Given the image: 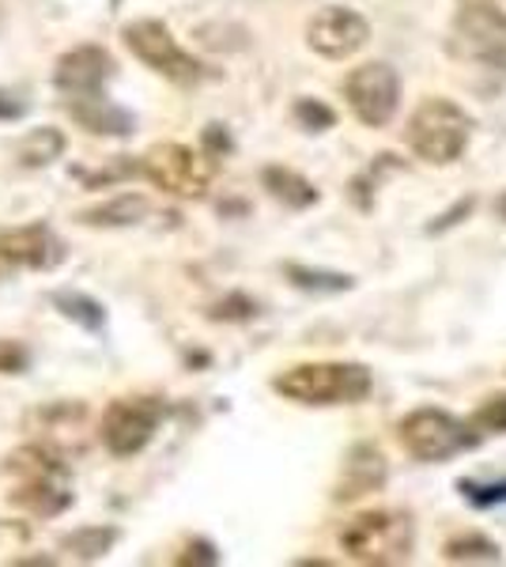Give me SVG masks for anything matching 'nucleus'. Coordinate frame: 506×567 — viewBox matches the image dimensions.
<instances>
[{
  "mask_svg": "<svg viewBox=\"0 0 506 567\" xmlns=\"http://www.w3.org/2000/svg\"><path fill=\"white\" fill-rule=\"evenodd\" d=\"M272 390L296 405H359L371 398L374 374L363 363H340V360H318V363H296L272 379Z\"/></svg>",
  "mask_w": 506,
  "mask_h": 567,
  "instance_id": "f257e3e1",
  "label": "nucleus"
},
{
  "mask_svg": "<svg viewBox=\"0 0 506 567\" xmlns=\"http://www.w3.org/2000/svg\"><path fill=\"white\" fill-rule=\"evenodd\" d=\"M337 545L348 560L366 567H393L404 564L416 545V526L404 511H363L348 518L337 534Z\"/></svg>",
  "mask_w": 506,
  "mask_h": 567,
  "instance_id": "f03ea898",
  "label": "nucleus"
},
{
  "mask_svg": "<svg viewBox=\"0 0 506 567\" xmlns=\"http://www.w3.org/2000/svg\"><path fill=\"white\" fill-rule=\"evenodd\" d=\"M409 148L431 167H446V163L462 159L468 141H473V117L465 114L454 99L427 95L412 110L409 130H404Z\"/></svg>",
  "mask_w": 506,
  "mask_h": 567,
  "instance_id": "7ed1b4c3",
  "label": "nucleus"
},
{
  "mask_svg": "<svg viewBox=\"0 0 506 567\" xmlns=\"http://www.w3.org/2000/svg\"><path fill=\"white\" fill-rule=\"evenodd\" d=\"M122 42L141 65H148L152 72H159L163 80L182 87H193L208 76L205 61H197L193 53H186L178 45V39L171 34L167 23L159 20H133L122 27Z\"/></svg>",
  "mask_w": 506,
  "mask_h": 567,
  "instance_id": "20e7f679",
  "label": "nucleus"
},
{
  "mask_svg": "<svg viewBox=\"0 0 506 567\" xmlns=\"http://www.w3.org/2000/svg\"><path fill=\"white\" fill-rule=\"evenodd\" d=\"M141 175L152 182L155 189L171 197H205L208 182L216 175V159L200 148L193 152L189 144L178 141H159L141 155Z\"/></svg>",
  "mask_w": 506,
  "mask_h": 567,
  "instance_id": "39448f33",
  "label": "nucleus"
},
{
  "mask_svg": "<svg viewBox=\"0 0 506 567\" xmlns=\"http://www.w3.org/2000/svg\"><path fill=\"white\" fill-rule=\"evenodd\" d=\"M397 439L416 462H450L476 446L473 420L465 424L443 409H412L397 424Z\"/></svg>",
  "mask_w": 506,
  "mask_h": 567,
  "instance_id": "423d86ee",
  "label": "nucleus"
},
{
  "mask_svg": "<svg viewBox=\"0 0 506 567\" xmlns=\"http://www.w3.org/2000/svg\"><path fill=\"white\" fill-rule=\"evenodd\" d=\"M163 413H167V405L159 398H152V393L114 398L103 413V424H99V439H103V446L114 458H133L159 432Z\"/></svg>",
  "mask_w": 506,
  "mask_h": 567,
  "instance_id": "0eeeda50",
  "label": "nucleus"
},
{
  "mask_svg": "<svg viewBox=\"0 0 506 567\" xmlns=\"http://www.w3.org/2000/svg\"><path fill=\"white\" fill-rule=\"evenodd\" d=\"M344 99L352 106L355 122H363L366 130H382L393 122L401 106V76L385 61H366L348 72L344 80Z\"/></svg>",
  "mask_w": 506,
  "mask_h": 567,
  "instance_id": "6e6552de",
  "label": "nucleus"
},
{
  "mask_svg": "<svg viewBox=\"0 0 506 567\" xmlns=\"http://www.w3.org/2000/svg\"><path fill=\"white\" fill-rule=\"evenodd\" d=\"M450 42H454V50L468 61L503 65L506 61V12H499L492 0H465L454 16Z\"/></svg>",
  "mask_w": 506,
  "mask_h": 567,
  "instance_id": "1a4fd4ad",
  "label": "nucleus"
},
{
  "mask_svg": "<svg viewBox=\"0 0 506 567\" xmlns=\"http://www.w3.org/2000/svg\"><path fill=\"white\" fill-rule=\"evenodd\" d=\"M366 42H371V23L359 12H352V8L329 4L310 16V23H307V45L326 61L352 58Z\"/></svg>",
  "mask_w": 506,
  "mask_h": 567,
  "instance_id": "9d476101",
  "label": "nucleus"
},
{
  "mask_svg": "<svg viewBox=\"0 0 506 567\" xmlns=\"http://www.w3.org/2000/svg\"><path fill=\"white\" fill-rule=\"evenodd\" d=\"M117 61L106 45H76V50H64L53 65V87L64 99H87L103 95L106 84L114 80Z\"/></svg>",
  "mask_w": 506,
  "mask_h": 567,
  "instance_id": "9b49d317",
  "label": "nucleus"
},
{
  "mask_svg": "<svg viewBox=\"0 0 506 567\" xmlns=\"http://www.w3.org/2000/svg\"><path fill=\"white\" fill-rule=\"evenodd\" d=\"M61 258H64V246L45 224H27V227H12V231H0V261L12 265V269L45 272Z\"/></svg>",
  "mask_w": 506,
  "mask_h": 567,
  "instance_id": "f8f14e48",
  "label": "nucleus"
},
{
  "mask_svg": "<svg viewBox=\"0 0 506 567\" xmlns=\"http://www.w3.org/2000/svg\"><path fill=\"white\" fill-rule=\"evenodd\" d=\"M385 477H390V465H385V454L379 451L374 443H359L348 451L344 458V470H340V481L333 488V499L337 503H352V499H363L371 492H379Z\"/></svg>",
  "mask_w": 506,
  "mask_h": 567,
  "instance_id": "ddd939ff",
  "label": "nucleus"
},
{
  "mask_svg": "<svg viewBox=\"0 0 506 567\" xmlns=\"http://www.w3.org/2000/svg\"><path fill=\"white\" fill-rule=\"evenodd\" d=\"M16 507H27L31 515H61L72 503V488L64 481V465H45V470L27 473L23 488L12 492Z\"/></svg>",
  "mask_w": 506,
  "mask_h": 567,
  "instance_id": "4468645a",
  "label": "nucleus"
},
{
  "mask_svg": "<svg viewBox=\"0 0 506 567\" xmlns=\"http://www.w3.org/2000/svg\"><path fill=\"white\" fill-rule=\"evenodd\" d=\"M69 114L80 130L95 133V136H133L136 133V117L125 106L110 103L106 91L103 95H87V99H69Z\"/></svg>",
  "mask_w": 506,
  "mask_h": 567,
  "instance_id": "2eb2a0df",
  "label": "nucleus"
},
{
  "mask_svg": "<svg viewBox=\"0 0 506 567\" xmlns=\"http://www.w3.org/2000/svg\"><path fill=\"white\" fill-rule=\"evenodd\" d=\"M148 197L144 194H117V197H106L99 205H87L76 213V224L84 227H133L148 216Z\"/></svg>",
  "mask_w": 506,
  "mask_h": 567,
  "instance_id": "dca6fc26",
  "label": "nucleus"
},
{
  "mask_svg": "<svg viewBox=\"0 0 506 567\" xmlns=\"http://www.w3.org/2000/svg\"><path fill=\"white\" fill-rule=\"evenodd\" d=\"M261 186L288 208H310V205H318V197H321L314 189V182L302 178L299 171H291V167H265Z\"/></svg>",
  "mask_w": 506,
  "mask_h": 567,
  "instance_id": "f3484780",
  "label": "nucleus"
},
{
  "mask_svg": "<svg viewBox=\"0 0 506 567\" xmlns=\"http://www.w3.org/2000/svg\"><path fill=\"white\" fill-rule=\"evenodd\" d=\"M64 155V133L53 130V125H42V130H31L20 136L16 144V163L27 171H42L50 163H58Z\"/></svg>",
  "mask_w": 506,
  "mask_h": 567,
  "instance_id": "a211bd4d",
  "label": "nucleus"
},
{
  "mask_svg": "<svg viewBox=\"0 0 506 567\" xmlns=\"http://www.w3.org/2000/svg\"><path fill=\"white\" fill-rule=\"evenodd\" d=\"M53 307H58L69 322L84 326L87 333H103L106 329V307L99 303V299L84 296V291H53Z\"/></svg>",
  "mask_w": 506,
  "mask_h": 567,
  "instance_id": "6ab92c4d",
  "label": "nucleus"
},
{
  "mask_svg": "<svg viewBox=\"0 0 506 567\" xmlns=\"http://www.w3.org/2000/svg\"><path fill=\"white\" fill-rule=\"evenodd\" d=\"M117 542V529L114 526H87V529H76V534L61 537V553H69L72 560H103V556L114 548Z\"/></svg>",
  "mask_w": 506,
  "mask_h": 567,
  "instance_id": "aec40b11",
  "label": "nucleus"
},
{
  "mask_svg": "<svg viewBox=\"0 0 506 567\" xmlns=\"http://www.w3.org/2000/svg\"><path fill=\"white\" fill-rule=\"evenodd\" d=\"M443 560L446 564H499L503 553H499V545L484 534H457L446 542Z\"/></svg>",
  "mask_w": 506,
  "mask_h": 567,
  "instance_id": "412c9836",
  "label": "nucleus"
},
{
  "mask_svg": "<svg viewBox=\"0 0 506 567\" xmlns=\"http://www.w3.org/2000/svg\"><path fill=\"white\" fill-rule=\"evenodd\" d=\"M288 280L302 291H318V296H340V291H352L355 280L344 272H326V269H307V265H283Z\"/></svg>",
  "mask_w": 506,
  "mask_h": 567,
  "instance_id": "4be33fe9",
  "label": "nucleus"
},
{
  "mask_svg": "<svg viewBox=\"0 0 506 567\" xmlns=\"http://www.w3.org/2000/svg\"><path fill=\"white\" fill-rule=\"evenodd\" d=\"M291 114H296V122L307 133H326V130H333V125H337V114L326 103H318V99H299Z\"/></svg>",
  "mask_w": 506,
  "mask_h": 567,
  "instance_id": "5701e85b",
  "label": "nucleus"
},
{
  "mask_svg": "<svg viewBox=\"0 0 506 567\" xmlns=\"http://www.w3.org/2000/svg\"><path fill=\"white\" fill-rule=\"evenodd\" d=\"M254 315H257V303L246 296H227V299H219V303L208 307L211 322H250Z\"/></svg>",
  "mask_w": 506,
  "mask_h": 567,
  "instance_id": "b1692460",
  "label": "nucleus"
},
{
  "mask_svg": "<svg viewBox=\"0 0 506 567\" xmlns=\"http://www.w3.org/2000/svg\"><path fill=\"white\" fill-rule=\"evenodd\" d=\"M476 432H506V393H492L473 413Z\"/></svg>",
  "mask_w": 506,
  "mask_h": 567,
  "instance_id": "393cba45",
  "label": "nucleus"
},
{
  "mask_svg": "<svg viewBox=\"0 0 506 567\" xmlns=\"http://www.w3.org/2000/svg\"><path fill=\"white\" fill-rule=\"evenodd\" d=\"M27 368H31V352L20 341L0 337V374H23Z\"/></svg>",
  "mask_w": 506,
  "mask_h": 567,
  "instance_id": "a878e982",
  "label": "nucleus"
},
{
  "mask_svg": "<svg viewBox=\"0 0 506 567\" xmlns=\"http://www.w3.org/2000/svg\"><path fill=\"white\" fill-rule=\"evenodd\" d=\"M462 492L473 507H495V503H506V484H473L462 481Z\"/></svg>",
  "mask_w": 506,
  "mask_h": 567,
  "instance_id": "bb28decb",
  "label": "nucleus"
},
{
  "mask_svg": "<svg viewBox=\"0 0 506 567\" xmlns=\"http://www.w3.org/2000/svg\"><path fill=\"white\" fill-rule=\"evenodd\" d=\"M178 564L182 567H189V564H205V567H211V564H219V553H216V545H211V542H200V537H197V542H189L186 545V553H182L178 556Z\"/></svg>",
  "mask_w": 506,
  "mask_h": 567,
  "instance_id": "cd10ccee",
  "label": "nucleus"
},
{
  "mask_svg": "<svg viewBox=\"0 0 506 567\" xmlns=\"http://www.w3.org/2000/svg\"><path fill=\"white\" fill-rule=\"evenodd\" d=\"M200 141H205V152L211 155V159H219V155H224L227 148H231V141H227L224 125H216V122L208 125V130H205V136H200Z\"/></svg>",
  "mask_w": 506,
  "mask_h": 567,
  "instance_id": "c85d7f7f",
  "label": "nucleus"
},
{
  "mask_svg": "<svg viewBox=\"0 0 506 567\" xmlns=\"http://www.w3.org/2000/svg\"><path fill=\"white\" fill-rule=\"evenodd\" d=\"M23 103L16 95H8V91H0V122H16V117H23Z\"/></svg>",
  "mask_w": 506,
  "mask_h": 567,
  "instance_id": "c756f323",
  "label": "nucleus"
},
{
  "mask_svg": "<svg viewBox=\"0 0 506 567\" xmlns=\"http://www.w3.org/2000/svg\"><path fill=\"white\" fill-rule=\"evenodd\" d=\"M495 213H499V216L506 219V194H503L499 200H495Z\"/></svg>",
  "mask_w": 506,
  "mask_h": 567,
  "instance_id": "7c9ffc66",
  "label": "nucleus"
}]
</instances>
